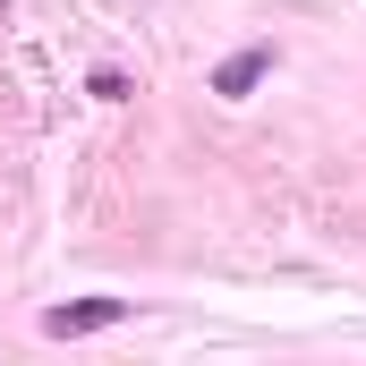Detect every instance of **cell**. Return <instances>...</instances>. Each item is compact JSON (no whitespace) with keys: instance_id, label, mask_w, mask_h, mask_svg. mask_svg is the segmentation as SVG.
I'll use <instances>...</instances> for the list:
<instances>
[{"instance_id":"obj_1","label":"cell","mask_w":366,"mask_h":366,"mask_svg":"<svg viewBox=\"0 0 366 366\" xmlns=\"http://www.w3.org/2000/svg\"><path fill=\"white\" fill-rule=\"evenodd\" d=\"M119 315H128V298H69V307L43 315V332L51 341H86V332H111Z\"/></svg>"},{"instance_id":"obj_2","label":"cell","mask_w":366,"mask_h":366,"mask_svg":"<svg viewBox=\"0 0 366 366\" xmlns=\"http://www.w3.org/2000/svg\"><path fill=\"white\" fill-rule=\"evenodd\" d=\"M264 77H273V43H247V51H230V60L213 69V94H230V102H239V94H256Z\"/></svg>"}]
</instances>
